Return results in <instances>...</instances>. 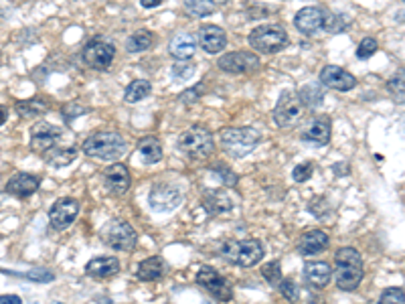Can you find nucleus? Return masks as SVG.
Listing matches in <instances>:
<instances>
[{"mask_svg":"<svg viewBox=\"0 0 405 304\" xmlns=\"http://www.w3.org/2000/svg\"><path fill=\"white\" fill-rule=\"evenodd\" d=\"M362 258L355 248H341L335 254V280L344 292H353L362 282Z\"/></svg>","mask_w":405,"mask_h":304,"instance_id":"f257e3e1","label":"nucleus"},{"mask_svg":"<svg viewBox=\"0 0 405 304\" xmlns=\"http://www.w3.org/2000/svg\"><path fill=\"white\" fill-rule=\"evenodd\" d=\"M128 149L126 140L118 132H95L84 140L82 151L98 160H116Z\"/></svg>","mask_w":405,"mask_h":304,"instance_id":"f03ea898","label":"nucleus"},{"mask_svg":"<svg viewBox=\"0 0 405 304\" xmlns=\"http://www.w3.org/2000/svg\"><path fill=\"white\" fill-rule=\"evenodd\" d=\"M176 146L191 160H205L215 151L213 134L203 126H191L185 132H181Z\"/></svg>","mask_w":405,"mask_h":304,"instance_id":"7ed1b4c3","label":"nucleus"},{"mask_svg":"<svg viewBox=\"0 0 405 304\" xmlns=\"http://www.w3.org/2000/svg\"><path fill=\"white\" fill-rule=\"evenodd\" d=\"M221 258L229 264H235L239 268H252L263 258V245L257 239H229L219 250Z\"/></svg>","mask_w":405,"mask_h":304,"instance_id":"20e7f679","label":"nucleus"},{"mask_svg":"<svg viewBox=\"0 0 405 304\" xmlns=\"http://www.w3.org/2000/svg\"><path fill=\"white\" fill-rule=\"evenodd\" d=\"M261 136L256 128L243 126V128H223L219 134L221 149L234 158H243L250 152H254L259 144Z\"/></svg>","mask_w":405,"mask_h":304,"instance_id":"39448f33","label":"nucleus"},{"mask_svg":"<svg viewBox=\"0 0 405 304\" xmlns=\"http://www.w3.org/2000/svg\"><path fill=\"white\" fill-rule=\"evenodd\" d=\"M247 41L252 45V49H256L259 53L274 55L288 45V33L282 24H259L250 33Z\"/></svg>","mask_w":405,"mask_h":304,"instance_id":"423d86ee","label":"nucleus"},{"mask_svg":"<svg viewBox=\"0 0 405 304\" xmlns=\"http://www.w3.org/2000/svg\"><path fill=\"white\" fill-rule=\"evenodd\" d=\"M107 248L116 252H132L138 243V234L126 219H112L102 231Z\"/></svg>","mask_w":405,"mask_h":304,"instance_id":"0eeeda50","label":"nucleus"},{"mask_svg":"<svg viewBox=\"0 0 405 304\" xmlns=\"http://www.w3.org/2000/svg\"><path fill=\"white\" fill-rule=\"evenodd\" d=\"M304 116V104L296 91H284L274 108V122L277 128H294Z\"/></svg>","mask_w":405,"mask_h":304,"instance_id":"6e6552de","label":"nucleus"},{"mask_svg":"<svg viewBox=\"0 0 405 304\" xmlns=\"http://www.w3.org/2000/svg\"><path fill=\"white\" fill-rule=\"evenodd\" d=\"M197 284L201 288H205L215 301L219 303H229L234 298V288L231 284L227 282L225 276H221L215 268L211 266H203L199 272H197Z\"/></svg>","mask_w":405,"mask_h":304,"instance_id":"1a4fd4ad","label":"nucleus"},{"mask_svg":"<svg viewBox=\"0 0 405 304\" xmlns=\"http://www.w3.org/2000/svg\"><path fill=\"white\" fill-rule=\"evenodd\" d=\"M116 57V47L112 43H107L104 39H93L84 47L82 51V59L89 69L93 71H106L109 66L114 63Z\"/></svg>","mask_w":405,"mask_h":304,"instance_id":"9d476101","label":"nucleus"},{"mask_svg":"<svg viewBox=\"0 0 405 304\" xmlns=\"http://www.w3.org/2000/svg\"><path fill=\"white\" fill-rule=\"evenodd\" d=\"M185 199V191L178 185H171V183H160L154 185L150 191V207L158 213H169L174 211Z\"/></svg>","mask_w":405,"mask_h":304,"instance_id":"9b49d317","label":"nucleus"},{"mask_svg":"<svg viewBox=\"0 0 405 304\" xmlns=\"http://www.w3.org/2000/svg\"><path fill=\"white\" fill-rule=\"evenodd\" d=\"M217 66L229 75H247V73H256L261 63H259V57L250 51H234L219 57Z\"/></svg>","mask_w":405,"mask_h":304,"instance_id":"f8f14e48","label":"nucleus"},{"mask_svg":"<svg viewBox=\"0 0 405 304\" xmlns=\"http://www.w3.org/2000/svg\"><path fill=\"white\" fill-rule=\"evenodd\" d=\"M77 213H79V201L63 197L57 203H53V207L49 209V223L55 231H63L77 219Z\"/></svg>","mask_w":405,"mask_h":304,"instance_id":"ddd939ff","label":"nucleus"},{"mask_svg":"<svg viewBox=\"0 0 405 304\" xmlns=\"http://www.w3.org/2000/svg\"><path fill=\"white\" fill-rule=\"evenodd\" d=\"M59 138H61V128L41 120V122L31 126V151L37 152V154H45L53 146H57Z\"/></svg>","mask_w":405,"mask_h":304,"instance_id":"4468645a","label":"nucleus"},{"mask_svg":"<svg viewBox=\"0 0 405 304\" xmlns=\"http://www.w3.org/2000/svg\"><path fill=\"white\" fill-rule=\"evenodd\" d=\"M330 132H333L330 120L326 116H319V118H310L302 126L300 138L312 146H326L330 142Z\"/></svg>","mask_w":405,"mask_h":304,"instance_id":"2eb2a0df","label":"nucleus"},{"mask_svg":"<svg viewBox=\"0 0 405 304\" xmlns=\"http://www.w3.org/2000/svg\"><path fill=\"white\" fill-rule=\"evenodd\" d=\"M320 84L337 91H351L357 87V77L339 66H324L320 71Z\"/></svg>","mask_w":405,"mask_h":304,"instance_id":"dca6fc26","label":"nucleus"},{"mask_svg":"<svg viewBox=\"0 0 405 304\" xmlns=\"http://www.w3.org/2000/svg\"><path fill=\"white\" fill-rule=\"evenodd\" d=\"M102 181H104V187H106L112 195H126L130 185H132L130 171L124 165H120V162L107 167L104 174H102Z\"/></svg>","mask_w":405,"mask_h":304,"instance_id":"f3484780","label":"nucleus"},{"mask_svg":"<svg viewBox=\"0 0 405 304\" xmlns=\"http://www.w3.org/2000/svg\"><path fill=\"white\" fill-rule=\"evenodd\" d=\"M197 39H199L201 49L211 55H219L227 47V33L215 24H203L197 33Z\"/></svg>","mask_w":405,"mask_h":304,"instance_id":"a211bd4d","label":"nucleus"},{"mask_svg":"<svg viewBox=\"0 0 405 304\" xmlns=\"http://www.w3.org/2000/svg\"><path fill=\"white\" fill-rule=\"evenodd\" d=\"M326 19V10L322 6H306L294 17V24L302 35H314L322 29Z\"/></svg>","mask_w":405,"mask_h":304,"instance_id":"6ab92c4d","label":"nucleus"},{"mask_svg":"<svg viewBox=\"0 0 405 304\" xmlns=\"http://www.w3.org/2000/svg\"><path fill=\"white\" fill-rule=\"evenodd\" d=\"M201 203H203V207L209 215H223V213H229L234 209V199L225 191H219V189L205 191L201 197Z\"/></svg>","mask_w":405,"mask_h":304,"instance_id":"aec40b11","label":"nucleus"},{"mask_svg":"<svg viewBox=\"0 0 405 304\" xmlns=\"http://www.w3.org/2000/svg\"><path fill=\"white\" fill-rule=\"evenodd\" d=\"M39 185H41V181H39L35 174L17 173L13 178H8V183H6V193L19 197V199H24V197L35 195V193L39 191Z\"/></svg>","mask_w":405,"mask_h":304,"instance_id":"412c9836","label":"nucleus"},{"mask_svg":"<svg viewBox=\"0 0 405 304\" xmlns=\"http://www.w3.org/2000/svg\"><path fill=\"white\" fill-rule=\"evenodd\" d=\"M328 234L322 231V229H310L306 231L298 241V254L300 256H316L320 252H324L328 248Z\"/></svg>","mask_w":405,"mask_h":304,"instance_id":"4be33fe9","label":"nucleus"},{"mask_svg":"<svg viewBox=\"0 0 405 304\" xmlns=\"http://www.w3.org/2000/svg\"><path fill=\"white\" fill-rule=\"evenodd\" d=\"M304 278L314 288H326L333 278V268L326 261H308L304 266Z\"/></svg>","mask_w":405,"mask_h":304,"instance_id":"5701e85b","label":"nucleus"},{"mask_svg":"<svg viewBox=\"0 0 405 304\" xmlns=\"http://www.w3.org/2000/svg\"><path fill=\"white\" fill-rule=\"evenodd\" d=\"M194 49H197V41L189 33L174 35V39L169 45V53H171L172 59H176V61H189L194 55Z\"/></svg>","mask_w":405,"mask_h":304,"instance_id":"b1692460","label":"nucleus"},{"mask_svg":"<svg viewBox=\"0 0 405 304\" xmlns=\"http://www.w3.org/2000/svg\"><path fill=\"white\" fill-rule=\"evenodd\" d=\"M120 272V260L118 258H93L86 264V274L93 278H112Z\"/></svg>","mask_w":405,"mask_h":304,"instance_id":"393cba45","label":"nucleus"},{"mask_svg":"<svg viewBox=\"0 0 405 304\" xmlns=\"http://www.w3.org/2000/svg\"><path fill=\"white\" fill-rule=\"evenodd\" d=\"M136 276H138V280H142V282L160 280V278L165 276V261H162V258H158V256L146 258V260L138 264Z\"/></svg>","mask_w":405,"mask_h":304,"instance_id":"a878e982","label":"nucleus"},{"mask_svg":"<svg viewBox=\"0 0 405 304\" xmlns=\"http://www.w3.org/2000/svg\"><path fill=\"white\" fill-rule=\"evenodd\" d=\"M138 152H140L144 165H156L162 160V144L154 136H144L138 142Z\"/></svg>","mask_w":405,"mask_h":304,"instance_id":"bb28decb","label":"nucleus"},{"mask_svg":"<svg viewBox=\"0 0 405 304\" xmlns=\"http://www.w3.org/2000/svg\"><path fill=\"white\" fill-rule=\"evenodd\" d=\"M43 156L51 167L61 169V167L71 165L77 158V149L75 146H53L51 151L45 152Z\"/></svg>","mask_w":405,"mask_h":304,"instance_id":"cd10ccee","label":"nucleus"},{"mask_svg":"<svg viewBox=\"0 0 405 304\" xmlns=\"http://www.w3.org/2000/svg\"><path fill=\"white\" fill-rule=\"evenodd\" d=\"M47 112H49V102L43 98H31V100H22L17 104V114L26 120L41 118Z\"/></svg>","mask_w":405,"mask_h":304,"instance_id":"c85d7f7f","label":"nucleus"},{"mask_svg":"<svg viewBox=\"0 0 405 304\" xmlns=\"http://www.w3.org/2000/svg\"><path fill=\"white\" fill-rule=\"evenodd\" d=\"M150 93H152V84H150L148 79H136V82H132V84L126 87V91H124V102H126V104H138L140 100L148 98Z\"/></svg>","mask_w":405,"mask_h":304,"instance_id":"c756f323","label":"nucleus"},{"mask_svg":"<svg viewBox=\"0 0 405 304\" xmlns=\"http://www.w3.org/2000/svg\"><path fill=\"white\" fill-rule=\"evenodd\" d=\"M152 43H154V35H152L150 31L140 29V31H136V33H132V35H130L128 43H126V49H128L130 53H142V51L150 49Z\"/></svg>","mask_w":405,"mask_h":304,"instance_id":"7c9ffc66","label":"nucleus"},{"mask_svg":"<svg viewBox=\"0 0 405 304\" xmlns=\"http://www.w3.org/2000/svg\"><path fill=\"white\" fill-rule=\"evenodd\" d=\"M215 8H217V4L213 0H185V10L191 17H197V19L213 15Z\"/></svg>","mask_w":405,"mask_h":304,"instance_id":"2f4dec72","label":"nucleus"},{"mask_svg":"<svg viewBox=\"0 0 405 304\" xmlns=\"http://www.w3.org/2000/svg\"><path fill=\"white\" fill-rule=\"evenodd\" d=\"M349 26H351V19L346 15H342V13H335V15L326 13V19H324V24H322V29H326L333 35H339L342 31H346Z\"/></svg>","mask_w":405,"mask_h":304,"instance_id":"473e14b6","label":"nucleus"},{"mask_svg":"<svg viewBox=\"0 0 405 304\" xmlns=\"http://www.w3.org/2000/svg\"><path fill=\"white\" fill-rule=\"evenodd\" d=\"M298 96L302 104H306V106H320L322 100H324L322 89H316V86H304L300 89Z\"/></svg>","mask_w":405,"mask_h":304,"instance_id":"72a5a7b5","label":"nucleus"},{"mask_svg":"<svg viewBox=\"0 0 405 304\" xmlns=\"http://www.w3.org/2000/svg\"><path fill=\"white\" fill-rule=\"evenodd\" d=\"M261 276L272 284V286H277L280 280H282V268H280V261H268L263 268H261Z\"/></svg>","mask_w":405,"mask_h":304,"instance_id":"f704fd0d","label":"nucleus"},{"mask_svg":"<svg viewBox=\"0 0 405 304\" xmlns=\"http://www.w3.org/2000/svg\"><path fill=\"white\" fill-rule=\"evenodd\" d=\"M280 292H282V296L286 298V301H290V303H296L300 301V288L298 284L294 282V280H290V278H286V280H280Z\"/></svg>","mask_w":405,"mask_h":304,"instance_id":"c9c22d12","label":"nucleus"},{"mask_svg":"<svg viewBox=\"0 0 405 304\" xmlns=\"http://www.w3.org/2000/svg\"><path fill=\"white\" fill-rule=\"evenodd\" d=\"M387 89L397 98L399 104H404V71H397V73L387 82Z\"/></svg>","mask_w":405,"mask_h":304,"instance_id":"e433bc0d","label":"nucleus"},{"mask_svg":"<svg viewBox=\"0 0 405 304\" xmlns=\"http://www.w3.org/2000/svg\"><path fill=\"white\" fill-rule=\"evenodd\" d=\"M379 304H405L404 288H385Z\"/></svg>","mask_w":405,"mask_h":304,"instance_id":"4c0bfd02","label":"nucleus"},{"mask_svg":"<svg viewBox=\"0 0 405 304\" xmlns=\"http://www.w3.org/2000/svg\"><path fill=\"white\" fill-rule=\"evenodd\" d=\"M377 49H379V43L373 37H365L359 43V47H357V57L359 59H369L371 55L377 53Z\"/></svg>","mask_w":405,"mask_h":304,"instance_id":"58836bf2","label":"nucleus"},{"mask_svg":"<svg viewBox=\"0 0 405 304\" xmlns=\"http://www.w3.org/2000/svg\"><path fill=\"white\" fill-rule=\"evenodd\" d=\"M26 278L31 282H39V284H49L55 280V274L51 270H45V268H33L31 272H26Z\"/></svg>","mask_w":405,"mask_h":304,"instance_id":"ea45409f","label":"nucleus"},{"mask_svg":"<svg viewBox=\"0 0 405 304\" xmlns=\"http://www.w3.org/2000/svg\"><path fill=\"white\" fill-rule=\"evenodd\" d=\"M213 171L221 176V181H223L225 187H235V185H237V174H235L227 165L219 162V165H215Z\"/></svg>","mask_w":405,"mask_h":304,"instance_id":"a19ab883","label":"nucleus"},{"mask_svg":"<svg viewBox=\"0 0 405 304\" xmlns=\"http://www.w3.org/2000/svg\"><path fill=\"white\" fill-rule=\"evenodd\" d=\"M172 75L176 79H191L194 75V67L191 63H187V61H178L176 66L172 67Z\"/></svg>","mask_w":405,"mask_h":304,"instance_id":"79ce46f5","label":"nucleus"},{"mask_svg":"<svg viewBox=\"0 0 405 304\" xmlns=\"http://www.w3.org/2000/svg\"><path fill=\"white\" fill-rule=\"evenodd\" d=\"M312 173H314L312 165H310V162H304V165H298V167L294 169L292 176H294V181H296V183H306V181L312 176Z\"/></svg>","mask_w":405,"mask_h":304,"instance_id":"37998d69","label":"nucleus"},{"mask_svg":"<svg viewBox=\"0 0 405 304\" xmlns=\"http://www.w3.org/2000/svg\"><path fill=\"white\" fill-rule=\"evenodd\" d=\"M203 84H199V86H194V87H191L189 91H183L181 96H178V100L181 102H187V104H194L199 98H201V93H203Z\"/></svg>","mask_w":405,"mask_h":304,"instance_id":"c03bdc74","label":"nucleus"},{"mask_svg":"<svg viewBox=\"0 0 405 304\" xmlns=\"http://www.w3.org/2000/svg\"><path fill=\"white\" fill-rule=\"evenodd\" d=\"M63 118L67 120V122H71V120H75L77 116H82V114H86L87 108H84V106H79V104H67L63 109Z\"/></svg>","mask_w":405,"mask_h":304,"instance_id":"a18cd8bd","label":"nucleus"},{"mask_svg":"<svg viewBox=\"0 0 405 304\" xmlns=\"http://www.w3.org/2000/svg\"><path fill=\"white\" fill-rule=\"evenodd\" d=\"M0 304H22V301L17 294H2L0 296Z\"/></svg>","mask_w":405,"mask_h":304,"instance_id":"49530a36","label":"nucleus"},{"mask_svg":"<svg viewBox=\"0 0 405 304\" xmlns=\"http://www.w3.org/2000/svg\"><path fill=\"white\" fill-rule=\"evenodd\" d=\"M162 0H140V4L144 6V8H154V6H158Z\"/></svg>","mask_w":405,"mask_h":304,"instance_id":"de8ad7c7","label":"nucleus"},{"mask_svg":"<svg viewBox=\"0 0 405 304\" xmlns=\"http://www.w3.org/2000/svg\"><path fill=\"white\" fill-rule=\"evenodd\" d=\"M4 122H6V109L0 106V126H2Z\"/></svg>","mask_w":405,"mask_h":304,"instance_id":"09e8293b","label":"nucleus"},{"mask_svg":"<svg viewBox=\"0 0 405 304\" xmlns=\"http://www.w3.org/2000/svg\"><path fill=\"white\" fill-rule=\"evenodd\" d=\"M215 4H227V2H229V0H213Z\"/></svg>","mask_w":405,"mask_h":304,"instance_id":"8fccbe9b","label":"nucleus"},{"mask_svg":"<svg viewBox=\"0 0 405 304\" xmlns=\"http://www.w3.org/2000/svg\"><path fill=\"white\" fill-rule=\"evenodd\" d=\"M51 304H63V303H51Z\"/></svg>","mask_w":405,"mask_h":304,"instance_id":"3c124183","label":"nucleus"}]
</instances>
